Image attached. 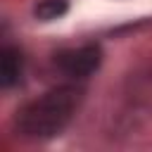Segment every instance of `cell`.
I'll list each match as a JSON object with an SVG mask.
<instances>
[{
	"label": "cell",
	"mask_w": 152,
	"mask_h": 152,
	"mask_svg": "<svg viewBox=\"0 0 152 152\" xmlns=\"http://www.w3.org/2000/svg\"><path fill=\"white\" fill-rule=\"evenodd\" d=\"M83 93L74 86H59L24 104L14 116V128L24 138H52L64 131L81 104Z\"/></svg>",
	"instance_id": "obj_1"
},
{
	"label": "cell",
	"mask_w": 152,
	"mask_h": 152,
	"mask_svg": "<svg viewBox=\"0 0 152 152\" xmlns=\"http://www.w3.org/2000/svg\"><path fill=\"white\" fill-rule=\"evenodd\" d=\"M100 59H102V52L97 45H81V48L59 52L55 57V64L69 78H86L100 66Z\"/></svg>",
	"instance_id": "obj_2"
},
{
	"label": "cell",
	"mask_w": 152,
	"mask_h": 152,
	"mask_svg": "<svg viewBox=\"0 0 152 152\" xmlns=\"http://www.w3.org/2000/svg\"><path fill=\"white\" fill-rule=\"evenodd\" d=\"M21 69H24L21 52L14 50V48H5L0 52V83L5 88H12L14 83H19Z\"/></svg>",
	"instance_id": "obj_3"
},
{
	"label": "cell",
	"mask_w": 152,
	"mask_h": 152,
	"mask_svg": "<svg viewBox=\"0 0 152 152\" xmlns=\"http://www.w3.org/2000/svg\"><path fill=\"white\" fill-rule=\"evenodd\" d=\"M33 12H36V17L40 21L59 19L62 14H66V0H40Z\"/></svg>",
	"instance_id": "obj_4"
}]
</instances>
